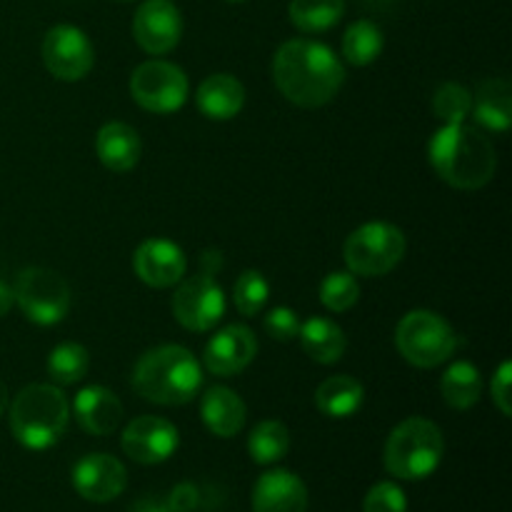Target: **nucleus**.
<instances>
[{
  "label": "nucleus",
  "instance_id": "f257e3e1",
  "mask_svg": "<svg viewBox=\"0 0 512 512\" xmlns=\"http://www.w3.org/2000/svg\"><path fill=\"white\" fill-rule=\"evenodd\" d=\"M273 80L280 95L298 108H320L343 88L345 65L325 43L295 38L275 53Z\"/></svg>",
  "mask_w": 512,
  "mask_h": 512
},
{
  "label": "nucleus",
  "instance_id": "f03ea898",
  "mask_svg": "<svg viewBox=\"0 0 512 512\" xmlns=\"http://www.w3.org/2000/svg\"><path fill=\"white\" fill-rule=\"evenodd\" d=\"M428 158L440 180L458 190H480L498 170V153L488 135L473 125H443L428 143Z\"/></svg>",
  "mask_w": 512,
  "mask_h": 512
},
{
  "label": "nucleus",
  "instance_id": "7ed1b4c3",
  "mask_svg": "<svg viewBox=\"0 0 512 512\" xmlns=\"http://www.w3.org/2000/svg\"><path fill=\"white\" fill-rule=\"evenodd\" d=\"M133 390L155 405H185L203 385L198 358L183 345H158L143 353L130 375Z\"/></svg>",
  "mask_w": 512,
  "mask_h": 512
},
{
  "label": "nucleus",
  "instance_id": "20e7f679",
  "mask_svg": "<svg viewBox=\"0 0 512 512\" xmlns=\"http://www.w3.org/2000/svg\"><path fill=\"white\" fill-rule=\"evenodd\" d=\"M70 403L53 383L25 385L10 405V433L23 448L48 450L65 435Z\"/></svg>",
  "mask_w": 512,
  "mask_h": 512
},
{
  "label": "nucleus",
  "instance_id": "39448f33",
  "mask_svg": "<svg viewBox=\"0 0 512 512\" xmlns=\"http://www.w3.org/2000/svg\"><path fill=\"white\" fill-rule=\"evenodd\" d=\"M445 455L443 430L425 418H408L388 435L383 463L393 478L425 480L440 468Z\"/></svg>",
  "mask_w": 512,
  "mask_h": 512
},
{
  "label": "nucleus",
  "instance_id": "423d86ee",
  "mask_svg": "<svg viewBox=\"0 0 512 512\" xmlns=\"http://www.w3.org/2000/svg\"><path fill=\"white\" fill-rule=\"evenodd\" d=\"M395 345L410 365L428 370L453 358L458 335L443 315L433 310H410L395 328Z\"/></svg>",
  "mask_w": 512,
  "mask_h": 512
},
{
  "label": "nucleus",
  "instance_id": "0eeeda50",
  "mask_svg": "<svg viewBox=\"0 0 512 512\" xmlns=\"http://www.w3.org/2000/svg\"><path fill=\"white\" fill-rule=\"evenodd\" d=\"M405 250H408V240L398 225L373 220V223L360 225L358 230L348 235L343 258L353 275L380 278L403 260Z\"/></svg>",
  "mask_w": 512,
  "mask_h": 512
},
{
  "label": "nucleus",
  "instance_id": "6e6552de",
  "mask_svg": "<svg viewBox=\"0 0 512 512\" xmlns=\"http://www.w3.org/2000/svg\"><path fill=\"white\" fill-rule=\"evenodd\" d=\"M13 293L25 318L43 328L63 323L73 305V293L63 275L50 268H38V265L20 270Z\"/></svg>",
  "mask_w": 512,
  "mask_h": 512
},
{
  "label": "nucleus",
  "instance_id": "1a4fd4ad",
  "mask_svg": "<svg viewBox=\"0 0 512 512\" xmlns=\"http://www.w3.org/2000/svg\"><path fill=\"white\" fill-rule=\"evenodd\" d=\"M188 75L183 68L168 60L140 63L130 75V95L143 110L155 115H168L188 103Z\"/></svg>",
  "mask_w": 512,
  "mask_h": 512
},
{
  "label": "nucleus",
  "instance_id": "9d476101",
  "mask_svg": "<svg viewBox=\"0 0 512 512\" xmlns=\"http://www.w3.org/2000/svg\"><path fill=\"white\" fill-rule=\"evenodd\" d=\"M173 315L190 333H208L225 315V293L213 275L198 273L180 280L173 295Z\"/></svg>",
  "mask_w": 512,
  "mask_h": 512
},
{
  "label": "nucleus",
  "instance_id": "9b49d317",
  "mask_svg": "<svg viewBox=\"0 0 512 512\" xmlns=\"http://www.w3.org/2000/svg\"><path fill=\"white\" fill-rule=\"evenodd\" d=\"M43 63L53 78L75 83L93 70L95 48L88 35L75 25H53L43 40Z\"/></svg>",
  "mask_w": 512,
  "mask_h": 512
},
{
  "label": "nucleus",
  "instance_id": "f8f14e48",
  "mask_svg": "<svg viewBox=\"0 0 512 512\" xmlns=\"http://www.w3.org/2000/svg\"><path fill=\"white\" fill-rule=\"evenodd\" d=\"M123 453L140 465H160L175 455L180 445L178 428L158 415H140L123 430Z\"/></svg>",
  "mask_w": 512,
  "mask_h": 512
},
{
  "label": "nucleus",
  "instance_id": "ddd939ff",
  "mask_svg": "<svg viewBox=\"0 0 512 512\" xmlns=\"http://www.w3.org/2000/svg\"><path fill=\"white\" fill-rule=\"evenodd\" d=\"M183 15L173 0H145L133 15V38L145 53L165 55L180 43Z\"/></svg>",
  "mask_w": 512,
  "mask_h": 512
},
{
  "label": "nucleus",
  "instance_id": "4468645a",
  "mask_svg": "<svg viewBox=\"0 0 512 512\" xmlns=\"http://www.w3.org/2000/svg\"><path fill=\"white\" fill-rule=\"evenodd\" d=\"M70 480L80 498L103 505L123 495L128 485V470L113 455L90 453L75 463Z\"/></svg>",
  "mask_w": 512,
  "mask_h": 512
},
{
  "label": "nucleus",
  "instance_id": "2eb2a0df",
  "mask_svg": "<svg viewBox=\"0 0 512 512\" xmlns=\"http://www.w3.org/2000/svg\"><path fill=\"white\" fill-rule=\"evenodd\" d=\"M135 275L143 280L150 288H173L185 278L188 270V258H185L183 248L173 240L165 238H150L138 245L133 255Z\"/></svg>",
  "mask_w": 512,
  "mask_h": 512
},
{
  "label": "nucleus",
  "instance_id": "dca6fc26",
  "mask_svg": "<svg viewBox=\"0 0 512 512\" xmlns=\"http://www.w3.org/2000/svg\"><path fill=\"white\" fill-rule=\"evenodd\" d=\"M255 353H258V340L253 330L245 325H228L208 340L203 363L218 378H233L253 363Z\"/></svg>",
  "mask_w": 512,
  "mask_h": 512
},
{
  "label": "nucleus",
  "instance_id": "f3484780",
  "mask_svg": "<svg viewBox=\"0 0 512 512\" xmlns=\"http://www.w3.org/2000/svg\"><path fill=\"white\" fill-rule=\"evenodd\" d=\"M73 415L85 433L105 438V435H113L118 430L125 410L113 390L103 388V385H88L75 395Z\"/></svg>",
  "mask_w": 512,
  "mask_h": 512
},
{
  "label": "nucleus",
  "instance_id": "a211bd4d",
  "mask_svg": "<svg viewBox=\"0 0 512 512\" xmlns=\"http://www.w3.org/2000/svg\"><path fill=\"white\" fill-rule=\"evenodd\" d=\"M253 512H308V488L290 470H268L253 488Z\"/></svg>",
  "mask_w": 512,
  "mask_h": 512
},
{
  "label": "nucleus",
  "instance_id": "6ab92c4d",
  "mask_svg": "<svg viewBox=\"0 0 512 512\" xmlns=\"http://www.w3.org/2000/svg\"><path fill=\"white\" fill-rule=\"evenodd\" d=\"M200 418L215 438L228 440L245 428L248 408L235 390L225 388V385H213L205 390L203 400H200Z\"/></svg>",
  "mask_w": 512,
  "mask_h": 512
},
{
  "label": "nucleus",
  "instance_id": "aec40b11",
  "mask_svg": "<svg viewBox=\"0 0 512 512\" xmlns=\"http://www.w3.org/2000/svg\"><path fill=\"white\" fill-rule=\"evenodd\" d=\"M95 153L108 170L128 173L138 165L140 155H143V143L133 125L113 120V123H105L95 135Z\"/></svg>",
  "mask_w": 512,
  "mask_h": 512
},
{
  "label": "nucleus",
  "instance_id": "412c9836",
  "mask_svg": "<svg viewBox=\"0 0 512 512\" xmlns=\"http://www.w3.org/2000/svg\"><path fill=\"white\" fill-rule=\"evenodd\" d=\"M195 103L208 120H233L245 105V88L230 73L208 75L195 93Z\"/></svg>",
  "mask_w": 512,
  "mask_h": 512
},
{
  "label": "nucleus",
  "instance_id": "4be33fe9",
  "mask_svg": "<svg viewBox=\"0 0 512 512\" xmlns=\"http://www.w3.org/2000/svg\"><path fill=\"white\" fill-rule=\"evenodd\" d=\"M475 123L493 133H505L512 123V85L505 78H488L473 95Z\"/></svg>",
  "mask_w": 512,
  "mask_h": 512
},
{
  "label": "nucleus",
  "instance_id": "5701e85b",
  "mask_svg": "<svg viewBox=\"0 0 512 512\" xmlns=\"http://www.w3.org/2000/svg\"><path fill=\"white\" fill-rule=\"evenodd\" d=\"M298 338L305 355L320 365L338 363L345 355V348H348V338H345L343 328L328 318H310L300 323Z\"/></svg>",
  "mask_w": 512,
  "mask_h": 512
},
{
  "label": "nucleus",
  "instance_id": "b1692460",
  "mask_svg": "<svg viewBox=\"0 0 512 512\" xmlns=\"http://www.w3.org/2000/svg\"><path fill=\"white\" fill-rule=\"evenodd\" d=\"M365 400V390L353 375H333L323 380L315 390V405L323 415L335 420H345L360 410Z\"/></svg>",
  "mask_w": 512,
  "mask_h": 512
},
{
  "label": "nucleus",
  "instance_id": "393cba45",
  "mask_svg": "<svg viewBox=\"0 0 512 512\" xmlns=\"http://www.w3.org/2000/svg\"><path fill=\"white\" fill-rule=\"evenodd\" d=\"M440 393L450 408L470 410L483 393V375L473 363L458 360L445 370L443 380H440Z\"/></svg>",
  "mask_w": 512,
  "mask_h": 512
},
{
  "label": "nucleus",
  "instance_id": "a878e982",
  "mask_svg": "<svg viewBox=\"0 0 512 512\" xmlns=\"http://www.w3.org/2000/svg\"><path fill=\"white\" fill-rule=\"evenodd\" d=\"M288 15L303 33H325L345 15V0H290Z\"/></svg>",
  "mask_w": 512,
  "mask_h": 512
},
{
  "label": "nucleus",
  "instance_id": "bb28decb",
  "mask_svg": "<svg viewBox=\"0 0 512 512\" xmlns=\"http://www.w3.org/2000/svg\"><path fill=\"white\" fill-rule=\"evenodd\" d=\"M290 430L280 420H263L248 435V453L258 465H273L288 455Z\"/></svg>",
  "mask_w": 512,
  "mask_h": 512
},
{
  "label": "nucleus",
  "instance_id": "cd10ccee",
  "mask_svg": "<svg viewBox=\"0 0 512 512\" xmlns=\"http://www.w3.org/2000/svg\"><path fill=\"white\" fill-rule=\"evenodd\" d=\"M385 48L383 30L373 23V20H358L350 25L343 35V55L350 65H363L375 63Z\"/></svg>",
  "mask_w": 512,
  "mask_h": 512
},
{
  "label": "nucleus",
  "instance_id": "c85d7f7f",
  "mask_svg": "<svg viewBox=\"0 0 512 512\" xmlns=\"http://www.w3.org/2000/svg\"><path fill=\"white\" fill-rule=\"evenodd\" d=\"M90 353L80 343H60L48 355V375L55 385H75L88 375Z\"/></svg>",
  "mask_w": 512,
  "mask_h": 512
},
{
  "label": "nucleus",
  "instance_id": "c756f323",
  "mask_svg": "<svg viewBox=\"0 0 512 512\" xmlns=\"http://www.w3.org/2000/svg\"><path fill=\"white\" fill-rule=\"evenodd\" d=\"M270 295V283L265 280V275L260 270H243L235 280L233 288V303L238 308L240 315L245 318H253V315L263 313V308L268 305Z\"/></svg>",
  "mask_w": 512,
  "mask_h": 512
},
{
  "label": "nucleus",
  "instance_id": "7c9ffc66",
  "mask_svg": "<svg viewBox=\"0 0 512 512\" xmlns=\"http://www.w3.org/2000/svg\"><path fill=\"white\" fill-rule=\"evenodd\" d=\"M473 110V95L465 85L445 83L435 90L433 95V113L435 118L443 120V125H458L470 118Z\"/></svg>",
  "mask_w": 512,
  "mask_h": 512
},
{
  "label": "nucleus",
  "instance_id": "2f4dec72",
  "mask_svg": "<svg viewBox=\"0 0 512 512\" xmlns=\"http://www.w3.org/2000/svg\"><path fill=\"white\" fill-rule=\"evenodd\" d=\"M360 298V285L350 270H335V273L325 275L320 283V303L330 310V313H345L353 308Z\"/></svg>",
  "mask_w": 512,
  "mask_h": 512
},
{
  "label": "nucleus",
  "instance_id": "473e14b6",
  "mask_svg": "<svg viewBox=\"0 0 512 512\" xmlns=\"http://www.w3.org/2000/svg\"><path fill=\"white\" fill-rule=\"evenodd\" d=\"M363 512H408V498H405L403 488L383 480L368 490Z\"/></svg>",
  "mask_w": 512,
  "mask_h": 512
},
{
  "label": "nucleus",
  "instance_id": "72a5a7b5",
  "mask_svg": "<svg viewBox=\"0 0 512 512\" xmlns=\"http://www.w3.org/2000/svg\"><path fill=\"white\" fill-rule=\"evenodd\" d=\"M265 333L270 338L280 340V343H288V340H295L300 333V318L293 308H285V305H278V308L268 310L263 320Z\"/></svg>",
  "mask_w": 512,
  "mask_h": 512
},
{
  "label": "nucleus",
  "instance_id": "f704fd0d",
  "mask_svg": "<svg viewBox=\"0 0 512 512\" xmlns=\"http://www.w3.org/2000/svg\"><path fill=\"white\" fill-rule=\"evenodd\" d=\"M510 388H512V363L510 360H503V363H500V368L495 370L493 383H490V395H493L495 408H498L505 418H510L512 415Z\"/></svg>",
  "mask_w": 512,
  "mask_h": 512
},
{
  "label": "nucleus",
  "instance_id": "c9c22d12",
  "mask_svg": "<svg viewBox=\"0 0 512 512\" xmlns=\"http://www.w3.org/2000/svg\"><path fill=\"white\" fill-rule=\"evenodd\" d=\"M165 500H168V505L175 512H193L200 505V490L193 483H180L170 490Z\"/></svg>",
  "mask_w": 512,
  "mask_h": 512
},
{
  "label": "nucleus",
  "instance_id": "e433bc0d",
  "mask_svg": "<svg viewBox=\"0 0 512 512\" xmlns=\"http://www.w3.org/2000/svg\"><path fill=\"white\" fill-rule=\"evenodd\" d=\"M130 512H175V510L170 508L165 498H153V495H148V498H140L138 503L130 508Z\"/></svg>",
  "mask_w": 512,
  "mask_h": 512
},
{
  "label": "nucleus",
  "instance_id": "4c0bfd02",
  "mask_svg": "<svg viewBox=\"0 0 512 512\" xmlns=\"http://www.w3.org/2000/svg\"><path fill=\"white\" fill-rule=\"evenodd\" d=\"M13 303H15L13 288H10L5 280H0V318H3V315H8V310L13 308Z\"/></svg>",
  "mask_w": 512,
  "mask_h": 512
},
{
  "label": "nucleus",
  "instance_id": "58836bf2",
  "mask_svg": "<svg viewBox=\"0 0 512 512\" xmlns=\"http://www.w3.org/2000/svg\"><path fill=\"white\" fill-rule=\"evenodd\" d=\"M8 403H10L8 385H5L3 380H0V415H5V410H8Z\"/></svg>",
  "mask_w": 512,
  "mask_h": 512
},
{
  "label": "nucleus",
  "instance_id": "ea45409f",
  "mask_svg": "<svg viewBox=\"0 0 512 512\" xmlns=\"http://www.w3.org/2000/svg\"><path fill=\"white\" fill-rule=\"evenodd\" d=\"M365 3H375V5H385V3H393V0H365Z\"/></svg>",
  "mask_w": 512,
  "mask_h": 512
},
{
  "label": "nucleus",
  "instance_id": "a19ab883",
  "mask_svg": "<svg viewBox=\"0 0 512 512\" xmlns=\"http://www.w3.org/2000/svg\"><path fill=\"white\" fill-rule=\"evenodd\" d=\"M230 3H243V0H230Z\"/></svg>",
  "mask_w": 512,
  "mask_h": 512
}]
</instances>
